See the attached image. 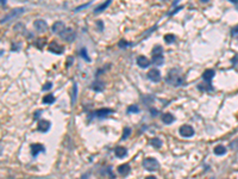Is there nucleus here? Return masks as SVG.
Segmentation results:
<instances>
[{
	"instance_id": "1",
	"label": "nucleus",
	"mask_w": 238,
	"mask_h": 179,
	"mask_svg": "<svg viewBox=\"0 0 238 179\" xmlns=\"http://www.w3.org/2000/svg\"><path fill=\"white\" fill-rule=\"evenodd\" d=\"M166 83L171 85V86H174V87H178V86L184 84L183 78L181 75V72L178 69H176V68H173V69L169 71L168 75L166 77Z\"/></svg>"
},
{
	"instance_id": "2",
	"label": "nucleus",
	"mask_w": 238,
	"mask_h": 179,
	"mask_svg": "<svg viewBox=\"0 0 238 179\" xmlns=\"http://www.w3.org/2000/svg\"><path fill=\"white\" fill-rule=\"evenodd\" d=\"M143 166L145 170L153 172L160 167V164H158V161L154 158H147V159H144V161H143Z\"/></svg>"
},
{
	"instance_id": "3",
	"label": "nucleus",
	"mask_w": 238,
	"mask_h": 179,
	"mask_svg": "<svg viewBox=\"0 0 238 179\" xmlns=\"http://www.w3.org/2000/svg\"><path fill=\"white\" fill-rule=\"evenodd\" d=\"M23 12H25V9H23V7H18V9H16V10H13L12 12L9 13L7 16H5V17L1 19V24H5V23H7V22L12 21L13 18H16V17H18L19 15H22Z\"/></svg>"
},
{
	"instance_id": "4",
	"label": "nucleus",
	"mask_w": 238,
	"mask_h": 179,
	"mask_svg": "<svg viewBox=\"0 0 238 179\" xmlns=\"http://www.w3.org/2000/svg\"><path fill=\"white\" fill-rule=\"evenodd\" d=\"M60 37H62L63 39H65L67 42H73L75 39L76 37V34H75V31L70 29V28H65L61 34H60Z\"/></svg>"
},
{
	"instance_id": "5",
	"label": "nucleus",
	"mask_w": 238,
	"mask_h": 179,
	"mask_svg": "<svg viewBox=\"0 0 238 179\" xmlns=\"http://www.w3.org/2000/svg\"><path fill=\"white\" fill-rule=\"evenodd\" d=\"M111 114H113V110H111V109H100V110L94 111L92 115H89V118L92 119L95 116V117L100 118V119H104V118H106L107 116H110Z\"/></svg>"
},
{
	"instance_id": "6",
	"label": "nucleus",
	"mask_w": 238,
	"mask_h": 179,
	"mask_svg": "<svg viewBox=\"0 0 238 179\" xmlns=\"http://www.w3.org/2000/svg\"><path fill=\"white\" fill-rule=\"evenodd\" d=\"M178 132H180V135L183 137H192L194 135V129L192 128L190 125L186 124V125H182V127L178 129Z\"/></svg>"
},
{
	"instance_id": "7",
	"label": "nucleus",
	"mask_w": 238,
	"mask_h": 179,
	"mask_svg": "<svg viewBox=\"0 0 238 179\" xmlns=\"http://www.w3.org/2000/svg\"><path fill=\"white\" fill-rule=\"evenodd\" d=\"M148 79L151 80L153 83H158L161 80V73L157 68H151L148 72Z\"/></svg>"
},
{
	"instance_id": "8",
	"label": "nucleus",
	"mask_w": 238,
	"mask_h": 179,
	"mask_svg": "<svg viewBox=\"0 0 238 179\" xmlns=\"http://www.w3.org/2000/svg\"><path fill=\"white\" fill-rule=\"evenodd\" d=\"M34 26L36 28V30L38 32H44L48 29V24L45 21H43V19H37V21L34 23Z\"/></svg>"
},
{
	"instance_id": "9",
	"label": "nucleus",
	"mask_w": 238,
	"mask_h": 179,
	"mask_svg": "<svg viewBox=\"0 0 238 179\" xmlns=\"http://www.w3.org/2000/svg\"><path fill=\"white\" fill-rule=\"evenodd\" d=\"M48 49H49V51L54 53V54H62V53H63V47H62V45H60L57 42H51L49 44Z\"/></svg>"
},
{
	"instance_id": "10",
	"label": "nucleus",
	"mask_w": 238,
	"mask_h": 179,
	"mask_svg": "<svg viewBox=\"0 0 238 179\" xmlns=\"http://www.w3.org/2000/svg\"><path fill=\"white\" fill-rule=\"evenodd\" d=\"M51 127V123L49 121H47V119H41V121L38 122V130L39 131H42V132H47Z\"/></svg>"
},
{
	"instance_id": "11",
	"label": "nucleus",
	"mask_w": 238,
	"mask_h": 179,
	"mask_svg": "<svg viewBox=\"0 0 238 179\" xmlns=\"http://www.w3.org/2000/svg\"><path fill=\"white\" fill-rule=\"evenodd\" d=\"M214 75H216V72L213 69H207V71L204 72L202 79H204V81L207 83V85H211V80L214 78Z\"/></svg>"
},
{
	"instance_id": "12",
	"label": "nucleus",
	"mask_w": 238,
	"mask_h": 179,
	"mask_svg": "<svg viewBox=\"0 0 238 179\" xmlns=\"http://www.w3.org/2000/svg\"><path fill=\"white\" fill-rule=\"evenodd\" d=\"M45 148L44 146L41 144V143H34L31 146V152H32V156H37L38 153H41V152H44Z\"/></svg>"
},
{
	"instance_id": "13",
	"label": "nucleus",
	"mask_w": 238,
	"mask_h": 179,
	"mask_svg": "<svg viewBox=\"0 0 238 179\" xmlns=\"http://www.w3.org/2000/svg\"><path fill=\"white\" fill-rule=\"evenodd\" d=\"M137 65L139 66L141 68H148L149 65H150V61L145 56H138L137 57Z\"/></svg>"
},
{
	"instance_id": "14",
	"label": "nucleus",
	"mask_w": 238,
	"mask_h": 179,
	"mask_svg": "<svg viewBox=\"0 0 238 179\" xmlns=\"http://www.w3.org/2000/svg\"><path fill=\"white\" fill-rule=\"evenodd\" d=\"M114 154H116V156L117 158H119V159H122V158H125L126 156V154H128V149L125 148V147H117L116 149H114Z\"/></svg>"
},
{
	"instance_id": "15",
	"label": "nucleus",
	"mask_w": 238,
	"mask_h": 179,
	"mask_svg": "<svg viewBox=\"0 0 238 179\" xmlns=\"http://www.w3.org/2000/svg\"><path fill=\"white\" fill-rule=\"evenodd\" d=\"M64 29H65L64 24L62 22H56V23H54V25H52V32H54V34H58L60 35Z\"/></svg>"
},
{
	"instance_id": "16",
	"label": "nucleus",
	"mask_w": 238,
	"mask_h": 179,
	"mask_svg": "<svg viewBox=\"0 0 238 179\" xmlns=\"http://www.w3.org/2000/svg\"><path fill=\"white\" fill-rule=\"evenodd\" d=\"M130 171H131V167H130L129 164H123V165H120V166L118 167V172H119V173H120L122 176H126V174H129Z\"/></svg>"
},
{
	"instance_id": "17",
	"label": "nucleus",
	"mask_w": 238,
	"mask_h": 179,
	"mask_svg": "<svg viewBox=\"0 0 238 179\" xmlns=\"http://www.w3.org/2000/svg\"><path fill=\"white\" fill-rule=\"evenodd\" d=\"M161 118H162V122L164 124H171V123L175 121V117L171 115V114H163Z\"/></svg>"
},
{
	"instance_id": "18",
	"label": "nucleus",
	"mask_w": 238,
	"mask_h": 179,
	"mask_svg": "<svg viewBox=\"0 0 238 179\" xmlns=\"http://www.w3.org/2000/svg\"><path fill=\"white\" fill-rule=\"evenodd\" d=\"M91 89L94 90V91H97V92H100V91L104 90V83L97 80V81H94L93 84L91 85Z\"/></svg>"
},
{
	"instance_id": "19",
	"label": "nucleus",
	"mask_w": 238,
	"mask_h": 179,
	"mask_svg": "<svg viewBox=\"0 0 238 179\" xmlns=\"http://www.w3.org/2000/svg\"><path fill=\"white\" fill-rule=\"evenodd\" d=\"M225 153H226V148L224 147V146L218 144V146H216V147H214V154H217V155H224Z\"/></svg>"
},
{
	"instance_id": "20",
	"label": "nucleus",
	"mask_w": 238,
	"mask_h": 179,
	"mask_svg": "<svg viewBox=\"0 0 238 179\" xmlns=\"http://www.w3.org/2000/svg\"><path fill=\"white\" fill-rule=\"evenodd\" d=\"M110 4H111V0H106V1H105V3H102L101 5H99L98 7H97V9L94 10V13H95V15H97V13H99V12H102V11H104V10L106 9L107 6L110 5Z\"/></svg>"
},
{
	"instance_id": "21",
	"label": "nucleus",
	"mask_w": 238,
	"mask_h": 179,
	"mask_svg": "<svg viewBox=\"0 0 238 179\" xmlns=\"http://www.w3.org/2000/svg\"><path fill=\"white\" fill-rule=\"evenodd\" d=\"M150 144L153 146V147H155V148H161L162 147V141H161V138L154 137V138H151V140H150Z\"/></svg>"
},
{
	"instance_id": "22",
	"label": "nucleus",
	"mask_w": 238,
	"mask_h": 179,
	"mask_svg": "<svg viewBox=\"0 0 238 179\" xmlns=\"http://www.w3.org/2000/svg\"><path fill=\"white\" fill-rule=\"evenodd\" d=\"M151 54H153V57H155V56H163L162 55L163 54L162 47H161V45H157V47H155L153 49V51H151Z\"/></svg>"
},
{
	"instance_id": "23",
	"label": "nucleus",
	"mask_w": 238,
	"mask_h": 179,
	"mask_svg": "<svg viewBox=\"0 0 238 179\" xmlns=\"http://www.w3.org/2000/svg\"><path fill=\"white\" fill-rule=\"evenodd\" d=\"M163 62H164L163 56H155V57H153V63L155 66H157V67H158V66H162Z\"/></svg>"
},
{
	"instance_id": "24",
	"label": "nucleus",
	"mask_w": 238,
	"mask_h": 179,
	"mask_svg": "<svg viewBox=\"0 0 238 179\" xmlns=\"http://www.w3.org/2000/svg\"><path fill=\"white\" fill-rule=\"evenodd\" d=\"M175 39H176V37H175V35H173V34H168V35L164 36V41H166V43H168V44L174 43Z\"/></svg>"
},
{
	"instance_id": "25",
	"label": "nucleus",
	"mask_w": 238,
	"mask_h": 179,
	"mask_svg": "<svg viewBox=\"0 0 238 179\" xmlns=\"http://www.w3.org/2000/svg\"><path fill=\"white\" fill-rule=\"evenodd\" d=\"M77 98V84L75 83L74 86H73V97H71V104H75Z\"/></svg>"
},
{
	"instance_id": "26",
	"label": "nucleus",
	"mask_w": 238,
	"mask_h": 179,
	"mask_svg": "<svg viewBox=\"0 0 238 179\" xmlns=\"http://www.w3.org/2000/svg\"><path fill=\"white\" fill-rule=\"evenodd\" d=\"M54 102H55V97L52 94H48V96H45L43 98V103L44 104H52Z\"/></svg>"
},
{
	"instance_id": "27",
	"label": "nucleus",
	"mask_w": 238,
	"mask_h": 179,
	"mask_svg": "<svg viewBox=\"0 0 238 179\" xmlns=\"http://www.w3.org/2000/svg\"><path fill=\"white\" fill-rule=\"evenodd\" d=\"M80 55H81V57L85 60V61H87V62L91 61V59H89V56H88V54H87V49H86V48H82V49L80 50Z\"/></svg>"
},
{
	"instance_id": "28",
	"label": "nucleus",
	"mask_w": 238,
	"mask_h": 179,
	"mask_svg": "<svg viewBox=\"0 0 238 179\" xmlns=\"http://www.w3.org/2000/svg\"><path fill=\"white\" fill-rule=\"evenodd\" d=\"M130 134H131V129L130 128H124V130H123V136H122V138L123 140H126V138L130 136Z\"/></svg>"
},
{
	"instance_id": "29",
	"label": "nucleus",
	"mask_w": 238,
	"mask_h": 179,
	"mask_svg": "<svg viewBox=\"0 0 238 179\" xmlns=\"http://www.w3.org/2000/svg\"><path fill=\"white\" fill-rule=\"evenodd\" d=\"M128 112L129 114H137V112H139V108L136 106V105H131L128 109Z\"/></svg>"
},
{
	"instance_id": "30",
	"label": "nucleus",
	"mask_w": 238,
	"mask_h": 179,
	"mask_svg": "<svg viewBox=\"0 0 238 179\" xmlns=\"http://www.w3.org/2000/svg\"><path fill=\"white\" fill-rule=\"evenodd\" d=\"M44 44H45V38H38V39H37L36 45H37L39 49H42V48L44 47Z\"/></svg>"
},
{
	"instance_id": "31",
	"label": "nucleus",
	"mask_w": 238,
	"mask_h": 179,
	"mask_svg": "<svg viewBox=\"0 0 238 179\" xmlns=\"http://www.w3.org/2000/svg\"><path fill=\"white\" fill-rule=\"evenodd\" d=\"M51 87H52V83H50V81H49V83H47V84H44V85H43L42 90H43V91H48V90H50Z\"/></svg>"
},
{
	"instance_id": "32",
	"label": "nucleus",
	"mask_w": 238,
	"mask_h": 179,
	"mask_svg": "<svg viewBox=\"0 0 238 179\" xmlns=\"http://www.w3.org/2000/svg\"><path fill=\"white\" fill-rule=\"evenodd\" d=\"M129 45H130V43H129V42H125L124 39H122V41L119 42V47H120V48H124V47H129Z\"/></svg>"
},
{
	"instance_id": "33",
	"label": "nucleus",
	"mask_w": 238,
	"mask_h": 179,
	"mask_svg": "<svg viewBox=\"0 0 238 179\" xmlns=\"http://www.w3.org/2000/svg\"><path fill=\"white\" fill-rule=\"evenodd\" d=\"M231 34H232V36L235 37H238V25L236 26V28L232 29V31H231Z\"/></svg>"
},
{
	"instance_id": "34",
	"label": "nucleus",
	"mask_w": 238,
	"mask_h": 179,
	"mask_svg": "<svg viewBox=\"0 0 238 179\" xmlns=\"http://www.w3.org/2000/svg\"><path fill=\"white\" fill-rule=\"evenodd\" d=\"M89 5H91V3H87V4L82 5V6H79V7H76L75 11H80V10H82V9H85V7H87V6H89Z\"/></svg>"
},
{
	"instance_id": "35",
	"label": "nucleus",
	"mask_w": 238,
	"mask_h": 179,
	"mask_svg": "<svg viewBox=\"0 0 238 179\" xmlns=\"http://www.w3.org/2000/svg\"><path fill=\"white\" fill-rule=\"evenodd\" d=\"M98 26L100 28V31H102V22H98Z\"/></svg>"
},
{
	"instance_id": "36",
	"label": "nucleus",
	"mask_w": 238,
	"mask_h": 179,
	"mask_svg": "<svg viewBox=\"0 0 238 179\" xmlns=\"http://www.w3.org/2000/svg\"><path fill=\"white\" fill-rule=\"evenodd\" d=\"M39 114H41V111H37V112H36V115H35V119H37V118L39 117V116H38Z\"/></svg>"
},
{
	"instance_id": "37",
	"label": "nucleus",
	"mask_w": 238,
	"mask_h": 179,
	"mask_svg": "<svg viewBox=\"0 0 238 179\" xmlns=\"http://www.w3.org/2000/svg\"><path fill=\"white\" fill-rule=\"evenodd\" d=\"M145 179H156V178H155L154 176H149V177H147V178H145Z\"/></svg>"
},
{
	"instance_id": "38",
	"label": "nucleus",
	"mask_w": 238,
	"mask_h": 179,
	"mask_svg": "<svg viewBox=\"0 0 238 179\" xmlns=\"http://www.w3.org/2000/svg\"><path fill=\"white\" fill-rule=\"evenodd\" d=\"M211 179H214V178H211Z\"/></svg>"
}]
</instances>
